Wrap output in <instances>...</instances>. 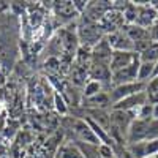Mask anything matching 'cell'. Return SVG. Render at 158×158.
Here are the masks:
<instances>
[{"mask_svg":"<svg viewBox=\"0 0 158 158\" xmlns=\"http://www.w3.org/2000/svg\"><path fill=\"white\" fill-rule=\"evenodd\" d=\"M71 123V131L73 135L76 136L77 142H84V144H92V146H100L98 138L94 135L92 128L89 127V123L85 120H81V118H73L70 120Z\"/></svg>","mask_w":158,"mask_h":158,"instance_id":"cell-1","label":"cell"},{"mask_svg":"<svg viewBox=\"0 0 158 158\" xmlns=\"http://www.w3.org/2000/svg\"><path fill=\"white\" fill-rule=\"evenodd\" d=\"M139 54L135 57V60L131 62L127 68L120 70V71H115L111 73V84L115 85H120V84H128V82H136V77H138V70H139Z\"/></svg>","mask_w":158,"mask_h":158,"instance_id":"cell-2","label":"cell"},{"mask_svg":"<svg viewBox=\"0 0 158 158\" xmlns=\"http://www.w3.org/2000/svg\"><path fill=\"white\" fill-rule=\"evenodd\" d=\"M101 36H103V30H101L100 25L87 22L85 25H81V27H79L77 38H79V41L82 43V48L90 49L92 46H95L97 43L101 41Z\"/></svg>","mask_w":158,"mask_h":158,"instance_id":"cell-3","label":"cell"},{"mask_svg":"<svg viewBox=\"0 0 158 158\" xmlns=\"http://www.w3.org/2000/svg\"><path fill=\"white\" fill-rule=\"evenodd\" d=\"M135 5V3H133ZM136 6V18H135V25L149 30L152 25L155 24V21L158 19L156 11L153 10V6L150 5V2H146L144 5H135Z\"/></svg>","mask_w":158,"mask_h":158,"instance_id":"cell-4","label":"cell"},{"mask_svg":"<svg viewBox=\"0 0 158 158\" xmlns=\"http://www.w3.org/2000/svg\"><path fill=\"white\" fill-rule=\"evenodd\" d=\"M147 104V95L146 92H138L135 95H130L120 101H117L114 104H111L112 111H128V112H136L141 106Z\"/></svg>","mask_w":158,"mask_h":158,"instance_id":"cell-5","label":"cell"},{"mask_svg":"<svg viewBox=\"0 0 158 158\" xmlns=\"http://www.w3.org/2000/svg\"><path fill=\"white\" fill-rule=\"evenodd\" d=\"M144 89H146V84H142V82H128V84H120V85H115L112 87V90L109 92V100H111V104L117 103V101H120L130 95H135L138 94V92H142Z\"/></svg>","mask_w":158,"mask_h":158,"instance_id":"cell-6","label":"cell"},{"mask_svg":"<svg viewBox=\"0 0 158 158\" xmlns=\"http://www.w3.org/2000/svg\"><path fill=\"white\" fill-rule=\"evenodd\" d=\"M106 41L112 51H122V52H133V43L125 35L123 30H117L106 36Z\"/></svg>","mask_w":158,"mask_h":158,"instance_id":"cell-7","label":"cell"},{"mask_svg":"<svg viewBox=\"0 0 158 158\" xmlns=\"http://www.w3.org/2000/svg\"><path fill=\"white\" fill-rule=\"evenodd\" d=\"M138 54L136 52H122V51H112V57L109 62V70L111 73L120 71L123 68H127L128 65L135 60Z\"/></svg>","mask_w":158,"mask_h":158,"instance_id":"cell-8","label":"cell"},{"mask_svg":"<svg viewBox=\"0 0 158 158\" xmlns=\"http://www.w3.org/2000/svg\"><path fill=\"white\" fill-rule=\"evenodd\" d=\"M90 57L94 59L95 63H103V65H108L109 67V62H111V57H112V49L109 48L106 40H101L100 43H97L94 46Z\"/></svg>","mask_w":158,"mask_h":158,"instance_id":"cell-9","label":"cell"},{"mask_svg":"<svg viewBox=\"0 0 158 158\" xmlns=\"http://www.w3.org/2000/svg\"><path fill=\"white\" fill-rule=\"evenodd\" d=\"M54 13L62 22H70L79 15L73 2H54Z\"/></svg>","mask_w":158,"mask_h":158,"instance_id":"cell-10","label":"cell"},{"mask_svg":"<svg viewBox=\"0 0 158 158\" xmlns=\"http://www.w3.org/2000/svg\"><path fill=\"white\" fill-rule=\"evenodd\" d=\"M89 76L92 77V81H97V82H106L111 81V70L108 65H103V63H92L90 65V71Z\"/></svg>","mask_w":158,"mask_h":158,"instance_id":"cell-11","label":"cell"},{"mask_svg":"<svg viewBox=\"0 0 158 158\" xmlns=\"http://www.w3.org/2000/svg\"><path fill=\"white\" fill-rule=\"evenodd\" d=\"M122 30L125 32V35L131 40V43H136V41H141V40H150L149 36V30L139 27V25H135V24H125Z\"/></svg>","mask_w":158,"mask_h":158,"instance_id":"cell-12","label":"cell"},{"mask_svg":"<svg viewBox=\"0 0 158 158\" xmlns=\"http://www.w3.org/2000/svg\"><path fill=\"white\" fill-rule=\"evenodd\" d=\"M108 104H111V100L106 92H100L98 95H94L84 100V106L90 109H104Z\"/></svg>","mask_w":158,"mask_h":158,"instance_id":"cell-13","label":"cell"},{"mask_svg":"<svg viewBox=\"0 0 158 158\" xmlns=\"http://www.w3.org/2000/svg\"><path fill=\"white\" fill-rule=\"evenodd\" d=\"M57 158H84L81 149L76 146V142H65L63 146H60L59 149V155Z\"/></svg>","mask_w":158,"mask_h":158,"instance_id":"cell-14","label":"cell"},{"mask_svg":"<svg viewBox=\"0 0 158 158\" xmlns=\"http://www.w3.org/2000/svg\"><path fill=\"white\" fill-rule=\"evenodd\" d=\"M152 77H153V63H150V62H141L136 81L142 82V84H147Z\"/></svg>","mask_w":158,"mask_h":158,"instance_id":"cell-15","label":"cell"},{"mask_svg":"<svg viewBox=\"0 0 158 158\" xmlns=\"http://www.w3.org/2000/svg\"><path fill=\"white\" fill-rule=\"evenodd\" d=\"M144 92H146V95H147V103L149 104H156L158 103V76L152 77L146 84Z\"/></svg>","mask_w":158,"mask_h":158,"instance_id":"cell-16","label":"cell"},{"mask_svg":"<svg viewBox=\"0 0 158 158\" xmlns=\"http://www.w3.org/2000/svg\"><path fill=\"white\" fill-rule=\"evenodd\" d=\"M139 60L141 62H150V63H155L158 60V43H150V46L139 54Z\"/></svg>","mask_w":158,"mask_h":158,"instance_id":"cell-17","label":"cell"},{"mask_svg":"<svg viewBox=\"0 0 158 158\" xmlns=\"http://www.w3.org/2000/svg\"><path fill=\"white\" fill-rule=\"evenodd\" d=\"M76 146L81 149L84 158H101L98 153V146H92V144H84V142H76Z\"/></svg>","mask_w":158,"mask_h":158,"instance_id":"cell-18","label":"cell"},{"mask_svg":"<svg viewBox=\"0 0 158 158\" xmlns=\"http://www.w3.org/2000/svg\"><path fill=\"white\" fill-rule=\"evenodd\" d=\"M100 92H103V84H100V82H97V81H90L89 82H85V85H84V97L85 98H90V97H94V95H98Z\"/></svg>","mask_w":158,"mask_h":158,"instance_id":"cell-19","label":"cell"},{"mask_svg":"<svg viewBox=\"0 0 158 158\" xmlns=\"http://www.w3.org/2000/svg\"><path fill=\"white\" fill-rule=\"evenodd\" d=\"M146 153L147 156H155L158 153V138L146 141Z\"/></svg>","mask_w":158,"mask_h":158,"instance_id":"cell-20","label":"cell"},{"mask_svg":"<svg viewBox=\"0 0 158 158\" xmlns=\"http://www.w3.org/2000/svg\"><path fill=\"white\" fill-rule=\"evenodd\" d=\"M98 153L101 158H114V149H112V146H108V144H100Z\"/></svg>","mask_w":158,"mask_h":158,"instance_id":"cell-21","label":"cell"},{"mask_svg":"<svg viewBox=\"0 0 158 158\" xmlns=\"http://www.w3.org/2000/svg\"><path fill=\"white\" fill-rule=\"evenodd\" d=\"M56 108H57V111L60 112V114H67V106H65V101H63V98L57 94L56 95Z\"/></svg>","mask_w":158,"mask_h":158,"instance_id":"cell-22","label":"cell"},{"mask_svg":"<svg viewBox=\"0 0 158 158\" xmlns=\"http://www.w3.org/2000/svg\"><path fill=\"white\" fill-rule=\"evenodd\" d=\"M149 36L153 43H158V19L155 21V24L149 29Z\"/></svg>","mask_w":158,"mask_h":158,"instance_id":"cell-23","label":"cell"},{"mask_svg":"<svg viewBox=\"0 0 158 158\" xmlns=\"http://www.w3.org/2000/svg\"><path fill=\"white\" fill-rule=\"evenodd\" d=\"M152 118L158 120V103L156 104H152Z\"/></svg>","mask_w":158,"mask_h":158,"instance_id":"cell-24","label":"cell"},{"mask_svg":"<svg viewBox=\"0 0 158 158\" xmlns=\"http://www.w3.org/2000/svg\"><path fill=\"white\" fill-rule=\"evenodd\" d=\"M158 76V60L153 63V77H156Z\"/></svg>","mask_w":158,"mask_h":158,"instance_id":"cell-25","label":"cell"},{"mask_svg":"<svg viewBox=\"0 0 158 158\" xmlns=\"http://www.w3.org/2000/svg\"><path fill=\"white\" fill-rule=\"evenodd\" d=\"M150 5L153 6V10L156 11V15H158V2H150Z\"/></svg>","mask_w":158,"mask_h":158,"instance_id":"cell-26","label":"cell"},{"mask_svg":"<svg viewBox=\"0 0 158 158\" xmlns=\"http://www.w3.org/2000/svg\"><path fill=\"white\" fill-rule=\"evenodd\" d=\"M146 158H155V156H146Z\"/></svg>","mask_w":158,"mask_h":158,"instance_id":"cell-27","label":"cell"},{"mask_svg":"<svg viewBox=\"0 0 158 158\" xmlns=\"http://www.w3.org/2000/svg\"><path fill=\"white\" fill-rule=\"evenodd\" d=\"M155 158H158V153H156V155H155Z\"/></svg>","mask_w":158,"mask_h":158,"instance_id":"cell-28","label":"cell"},{"mask_svg":"<svg viewBox=\"0 0 158 158\" xmlns=\"http://www.w3.org/2000/svg\"><path fill=\"white\" fill-rule=\"evenodd\" d=\"M118 158H122V156H118Z\"/></svg>","mask_w":158,"mask_h":158,"instance_id":"cell-29","label":"cell"}]
</instances>
